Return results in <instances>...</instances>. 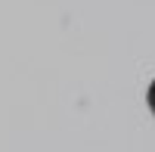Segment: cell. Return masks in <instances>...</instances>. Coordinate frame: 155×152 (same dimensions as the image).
Here are the masks:
<instances>
[{
	"label": "cell",
	"mask_w": 155,
	"mask_h": 152,
	"mask_svg": "<svg viewBox=\"0 0 155 152\" xmlns=\"http://www.w3.org/2000/svg\"><path fill=\"white\" fill-rule=\"evenodd\" d=\"M146 99H149V109H152V115H155V81L149 84V93H146Z\"/></svg>",
	"instance_id": "6da1fadb"
}]
</instances>
